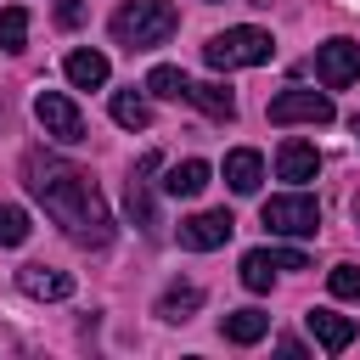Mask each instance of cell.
<instances>
[{
    "label": "cell",
    "instance_id": "cell-1",
    "mask_svg": "<svg viewBox=\"0 0 360 360\" xmlns=\"http://www.w3.org/2000/svg\"><path fill=\"white\" fill-rule=\"evenodd\" d=\"M22 186L68 231V242H79V248H107L112 242V214H107L96 180L79 163H68L56 152H28L22 158Z\"/></svg>",
    "mask_w": 360,
    "mask_h": 360
},
{
    "label": "cell",
    "instance_id": "cell-2",
    "mask_svg": "<svg viewBox=\"0 0 360 360\" xmlns=\"http://www.w3.org/2000/svg\"><path fill=\"white\" fill-rule=\"evenodd\" d=\"M107 28H112V45H124V51H152V45H163V39L180 28V17H174L169 0H124Z\"/></svg>",
    "mask_w": 360,
    "mask_h": 360
},
{
    "label": "cell",
    "instance_id": "cell-3",
    "mask_svg": "<svg viewBox=\"0 0 360 360\" xmlns=\"http://www.w3.org/2000/svg\"><path fill=\"white\" fill-rule=\"evenodd\" d=\"M276 56V39L264 34V28H225V34H214L208 45H202V62L214 68V73H231V68H264Z\"/></svg>",
    "mask_w": 360,
    "mask_h": 360
},
{
    "label": "cell",
    "instance_id": "cell-4",
    "mask_svg": "<svg viewBox=\"0 0 360 360\" xmlns=\"http://www.w3.org/2000/svg\"><path fill=\"white\" fill-rule=\"evenodd\" d=\"M259 219H264L270 236H315L321 231V202L309 191H281L259 208Z\"/></svg>",
    "mask_w": 360,
    "mask_h": 360
},
{
    "label": "cell",
    "instance_id": "cell-5",
    "mask_svg": "<svg viewBox=\"0 0 360 360\" xmlns=\"http://www.w3.org/2000/svg\"><path fill=\"white\" fill-rule=\"evenodd\" d=\"M338 118V107H332V96L326 90H304V84H292V90H281L276 101H270V124H332Z\"/></svg>",
    "mask_w": 360,
    "mask_h": 360
},
{
    "label": "cell",
    "instance_id": "cell-6",
    "mask_svg": "<svg viewBox=\"0 0 360 360\" xmlns=\"http://www.w3.org/2000/svg\"><path fill=\"white\" fill-rule=\"evenodd\" d=\"M34 118H39L45 135L62 141V146H79V141H84V112H79L62 90H39V96H34Z\"/></svg>",
    "mask_w": 360,
    "mask_h": 360
},
{
    "label": "cell",
    "instance_id": "cell-7",
    "mask_svg": "<svg viewBox=\"0 0 360 360\" xmlns=\"http://www.w3.org/2000/svg\"><path fill=\"white\" fill-rule=\"evenodd\" d=\"M276 270H309V259L298 248H253V253H242V287L248 292H270Z\"/></svg>",
    "mask_w": 360,
    "mask_h": 360
},
{
    "label": "cell",
    "instance_id": "cell-8",
    "mask_svg": "<svg viewBox=\"0 0 360 360\" xmlns=\"http://www.w3.org/2000/svg\"><path fill=\"white\" fill-rule=\"evenodd\" d=\"M315 79H321L326 90L354 84V79H360V45H354V39H326V45L315 51Z\"/></svg>",
    "mask_w": 360,
    "mask_h": 360
},
{
    "label": "cell",
    "instance_id": "cell-9",
    "mask_svg": "<svg viewBox=\"0 0 360 360\" xmlns=\"http://www.w3.org/2000/svg\"><path fill=\"white\" fill-rule=\"evenodd\" d=\"M231 231H236V219H231L225 208H208V214L180 219V248H191V253H214V248L231 242Z\"/></svg>",
    "mask_w": 360,
    "mask_h": 360
},
{
    "label": "cell",
    "instance_id": "cell-10",
    "mask_svg": "<svg viewBox=\"0 0 360 360\" xmlns=\"http://www.w3.org/2000/svg\"><path fill=\"white\" fill-rule=\"evenodd\" d=\"M304 326H309V338H315L326 354H343V349L354 343V321H349V315H332V309H309V315H304Z\"/></svg>",
    "mask_w": 360,
    "mask_h": 360
},
{
    "label": "cell",
    "instance_id": "cell-11",
    "mask_svg": "<svg viewBox=\"0 0 360 360\" xmlns=\"http://www.w3.org/2000/svg\"><path fill=\"white\" fill-rule=\"evenodd\" d=\"M276 174L292 180V186H304V180L321 174V152H315L309 141H281V152H276Z\"/></svg>",
    "mask_w": 360,
    "mask_h": 360
},
{
    "label": "cell",
    "instance_id": "cell-12",
    "mask_svg": "<svg viewBox=\"0 0 360 360\" xmlns=\"http://www.w3.org/2000/svg\"><path fill=\"white\" fill-rule=\"evenodd\" d=\"M259 180H264V158H259L253 146L225 152V186H231L236 197H253V191H259Z\"/></svg>",
    "mask_w": 360,
    "mask_h": 360
},
{
    "label": "cell",
    "instance_id": "cell-13",
    "mask_svg": "<svg viewBox=\"0 0 360 360\" xmlns=\"http://www.w3.org/2000/svg\"><path fill=\"white\" fill-rule=\"evenodd\" d=\"M17 287L28 298H68L73 292V276L68 270H51V264H22L17 270Z\"/></svg>",
    "mask_w": 360,
    "mask_h": 360
},
{
    "label": "cell",
    "instance_id": "cell-14",
    "mask_svg": "<svg viewBox=\"0 0 360 360\" xmlns=\"http://www.w3.org/2000/svg\"><path fill=\"white\" fill-rule=\"evenodd\" d=\"M62 73H68V84H73V90H101L112 68H107V56H101V51H68Z\"/></svg>",
    "mask_w": 360,
    "mask_h": 360
},
{
    "label": "cell",
    "instance_id": "cell-15",
    "mask_svg": "<svg viewBox=\"0 0 360 360\" xmlns=\"http://www.w3.org/2000/svg\"><path fill=\"white\" fill-rule=\"evenodd\" d=\"M202 309V287L197 281H174V287H163V298H158V315L163 321H191Z\"/></svg>",
    "mask_w": 360,
    "mask_h": 360
},
{
    "label": "cell",
    "instance_id": "cell-16",
    "mask_svg": "<svg viewBox=\"0 0 360 360\" xmlns=\"http://www.w3.org/2000/svg\"><path fill=\"white\" fill-rule=\"evenodd\" d=\"M219 332H225V343H259V338L270 332V315H264V309H231V315L219 321Z\"/></svg>",
    "mask_w": 360,
    "mask_h": 360
},
{
    "label": "cell",
    "instance_id": "cell-17",
    "mask_svg": "<svg viewBox=\"0 0 360 360\" xmlns=\"http://www.w3.org/2000/svg\"><path fill=\"white\" fill-rule=\"evenodd\" d=\"M208 174H214V169H208L202 158H186V163H174V169H169L163 191H169V197H197V191L208 186Z\"/></svg>",
    "mask_w": 360,
    "mask_h": 360
},
{
    "label": "cell",
    "instance_id": "cell-18",
    "mask_svg": "<svg viewBox=\"0 0 360 360\" xmlns=\"http://www.w3.org/2000/svg\"><path fill=\"white\" fill-rule=\"evenodd\" d=\"M146 90H152V96H163V101H186V96H191V79H186L180 68L158 62V68L146 73Z\"/></svg>",
    "mask_w": 360,
    "mask_h": 360
},
{
    "label": "cell",
    "instance_id": "cell-19",
    "mask_svg": "<svg viewBox=\"0 0 360 360\" xmlns=\"http://www.w3.org/2000/svg\"><path fill=\"white\" fill-rule=\"evenodd\" d=\"M186 101H197V107H202L208 118H219V124H231V118H236V96H231V90H219V84H191V96H186Z\"/></svg>",
    "mask_w": 360,
    "mask_h": 360
},
{
    "label": "cell",
    "instance_id": "cell-20",
    "mask_svg": "<svg viewBox=\"0 0 360 360\" xmlns=\"http://www.w3.org/2000/svg\"><path fill=\"white\" fill-rule=\"evenodd\" d=\"M112 118H118L124 129H146V124H152V107H146L141 90H118V96H112Z\"/></svg>",
    "mask_w": 360,
    "mask_h": 360
},
{
    "label": "cell",
    "instance_id": "cell-21",
    "mask_svg": "<svg viewBox=\"0 0 360 360\" xmlns=\"http://www.w3.org/2000/svg\"><path fill=\"white\" fill-rule=\"evenodd\" d=\"M124 208H129V219H135L141 231H152V225H158V208H152V191H146V180H141V174H129V186H124Z\"/></svg>",
    "mask_w": 360,
    "mask_h": 360
},
{
    "label": "cell",
    "instance_id": "cell-22",
    "mask_svg": "<svg viewBox=\"0 0 360 360\" xmlns=\"http://www.w3.org/2000/svg\"><path fill=\"white\" fill-rule=\"evenodd\" d=\"M22 45H28V11L6 6L0 11V51H22Z\"/></svg>",
    "mask_w": 360,
    "mask_h": 360
},
{
    "label": "cell",
    "instance_id": "cell-23",
    "mask_svg": "<svg viewBox=\"0 0 360 360\" xmlns=\"http://www.w3.org/2000/svg\"><path fill=\"white\" fill-rule=\"evenodd\" d=\"M28 242V214L17 202H0V248H22Z\"/></svg>",
    "mask_w": 360,
    "mask_h": 360
},
{
    "label": "cell",
    "instance_id": "cell-24",
    "mask_svg": "<svg viewBox=\"0 0 360 360\" xmlns=\"http://www.w3.org/2000/svg\"><path fill=\"white\" fill-rule=\"evenodd\" d=\"M326 287H332V298H360V264H332Z\"/></svg>",
    "mask_w": 360,
    "mask_h": 360
},
{
    "label": "cell",
    "instance_id": "cell-25",
    "mask_svg": "<svg viewBox=\"0 0 360 360\" xmlns=\"http://www.w3.org/2000/svg\"><path fill=\"white\" fill-rule=\"evenodd\" d=\"M56 22L62 28H79L84 22V0H56Z\"/></svg>",
    "mask_w": 360,
    "mask_h": 360
},
{
    "label": "cell",
    "instance_id": "cell-26",
    "mask_svg": "<svg viewBox=\"0 0 360 360\" xmlns=\"http://www.w3.org/2000/svg\"><path fill=\"white\" fill-rule=\"evenodd\" d=\"M276 349H281V354H287V360H304V343H298V338H281V343H276Z\"/></svg>",
    "mask_w": 360,
    "mask_h": 360
},
{
    "label": "cell",
    "instance_id": "cell-27",
    "mask_svg": "<svg viewBox=\"0 0 360 360\" xmlns=\"http://www.w3.org/2000/svg\"><path fill=\"white\" fill-rule=\"evenodd\" d=\"M349 129H354V141H360V118H349Z\"/></svg>",
    "mask_w": 360,
    "mask_h": 360
},
{
    "label": "cell",
    "instance_id": "cell-28",
    "mask_svg": "<svg viewBox=\"0 0 360 360\" xmlns=\"http://www.w3.org/2000/svg\"><path fill=\"white\" fill-rule=\"evenodd\" d=\"M354 225H360V202H354Z\"/></svg>",
    "mask_w": 360,
    "mask_h": 360
}]
</instances>
